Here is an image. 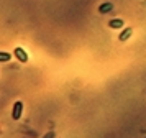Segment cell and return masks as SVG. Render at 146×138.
Here are the masks:
<instances>
[{"instance_id": "cell-6", "label": "cell", "mask_w": 146, "mask_h": 138, "mask_svg": "<svg viewBox=\"0 0 146 138\" xmlns=\"http://www.w3.org/2000/svg\"><path fill=\"white\" fill-rule=\"evenodd\" d=\"M0 61H2V63L10 61V54H8V53H0Z\"/></svg>"}, {"instance_id": "cell-1", "label": "cell", "mask_w": 146, "mask_h": 138, "mask_svg": "<svg viewBox=\"0 0 146 138\" xmlns=\"http://www.w3.org/2000/svg\"><path fill=\"white\" fill-rule=\"evenodd\" d=\"M15 56H17V59L20 61V63H28V54L25 53V49L23 48H15Z\"/></svg>"}, {"instance_id": "cell-5", "label": "cell", "mask_w": 146, "mask_h": 138, "mask_svg": "<svg viewBox=\"0 0 146 138\" xmlns=\"http://www.w3.org/2000/svg\"><path fill=\"white\" fill-rule=\"evenodd\" d=\"M113 8V5L110 3V2H107V3H102V5L99 7V12L100 13H107V12H110Z\"/></svg>"}, {"instance_id": "cell-2", "label": "cell", "mask_w": 146, "mask_h": 138, "mask_svg": "<svg viewBox=\"0 0 146 138\" xmlns=\"http://www.w3.org/2000/svg\"><path fill=\"white\" fill-rule=\"evenodd\" d=\"M21 112H23V104L18 100V102H15V105H13V118L15 120H18V118L21 117Z\"/></svg>"}, {"instance_id": "cell-3", "label": "cell", "mask_w": 146, "mask_h": 138, "mask_svg": "<svg viewBox=\"0 0 146 138\" xmlns=\"http://www.w3.org/2000/svg\"><path fill=\"white\" fill-rule=\"evenodd\" d=\"M108 25H110V28H115V30H118V28H121L123 26V20L120 18H113L108 21Z\"/></svg>"}, {"instance_id": "cell-4", "label": "cell", "mask_w": 146, "mask_h": 138, "mask_svg": "<svg viewBox=\"0 0 146 138\" xmlns=\"http://www.w3.org/2000/svg\"><path fill=\"white\" fill-rule=\"evenodd\" d=\"M131 33H133L131 28H126L125 31H123V33H121V35L118 36V39H120V41H126V39H128L130 36H131Z\"/></svg>"}]
</instances>
